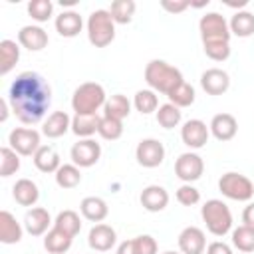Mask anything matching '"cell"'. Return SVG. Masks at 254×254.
I'll return each instance as SVG.
<instances>
[{
  "mask_svg": "<svg viewBox=\"0 0 254 254\" xmlns=\"http://www.w3.org/2000/svg\"><path fill=\"white\" fill-rule=\"evenodd\" d=\"M52 224V218H50V212L42 206H34L26 212L24 216V228L30 236H42L48 232V226Z\"/></svg>",
  "mask_w": 254,
  "mask_h": 254,
  "instance_id": "cell-19",
  "label": "cell"
},
{
  "mask_svg": "<svg viewBox=\"0 0 254 254\" xmlns=\"http://www.w3.org/2000/svg\"><path fill=\"white\" fill-rule=\"evenodd\" d=\"M67 129H71V119L65 111H54L48 115V119L42 125V133L48 139H58L64 137L67 133Z\"/></svg>",
  "mask_w": 254,
  "mask_h": 254,
  "instance_id": "cell-21",
  "label": "cell"
},
{
  "mask_svg": "<svg viewBox=\"0 0 254 254\" xmlns=\"http://www.w3.org/2000/svg\"><path fill=\"white\" fill-rule=\"evenodd\" d=\"M145 81L153 91L169 95L185 79H183V73L175 65L167 64L165 60H151L145 65Z\"/></svg>",
  "mask_w": 254,
  "mask_h": 254,
  "instance_id": "cell-2",
  "label": "cell"
},
{
  "mask_svg": "<svg viewBox=\"0 0 254 254\" xmlns=\"http://www.w3.org/2000/svg\"><path fill=\"white\" fill-rule=\"evenodd\" d=\"M115 242H117V234L109 224H101L99 222L87 234V244L95 252H107V250H111L115 246Z\"/></svg>",
  "mask_w": 254,
  "mask_h": 254,
  "instance_id": "cell-14",
  "label": "cell"
},
{
  "mask_svg": "<svg viewBox=\"0 0 254 254\" xmlns=\"http://www.w3.org/2000/svg\"><path fill=\"white\" fill-rule=\"evenodd\" d=\"M22 226L16 216L8 210H0V242L2 244H16L22 240Z\"/></svg>",
  "mask_w": 254,
  "mask_h": 254,
  "instance_id": "cell-23",
  "label": "cell"
},
{
  "mask_svg": "<svg viewBox=\"0 0 254 254\" xmlns=\"http://www.w3.org/2000/svg\"><path fill=\"white\" fill-rule=\"evenodd\" d=\"M208 129H210V133H212L214 139H218V141H230V139H234V135L238 131V121L230 113H216L210 119Z\"/></svg>",
  "mask_w": 254,
  "mask_h": 254,
  "instance_id": "cell-17",
  "label": "cell"
},
{
  "mask_svg": "<svg viewBox=\"0 0 254 254\" xmlns=\"http://www.w3.org/2000/svg\"><path fill=\"white\" fill-rule=\"evenodd\" d=\"M18 169H20V155L10 145H4L0 149V177H10Z\"/></svg>",
  "mask_w": 254,
  "mask_h": 254,
  "instance_id": "cell-38",
  "label": "cell"
},
{
  "mask_svg": "<svg viewBox=\"0 0 254 254\" xmlns=\"http://www.w3.org/2000/svg\"><path fill=\"white\" fill-rule=\"evenodd\" d=\"M87 40L95 48H105L115 40V22L109 10H93L87 18Z\"/></svg>",
  "mask_w": 254,
  "mask_h": 254,
  "instance_id": "cell-4",
  "label": "cell"
},
{
  "mask_svg": "<svg viewBox=\"0 0 254 254\" xmlns=\"http://www.w3.org/2000/svg\"><path fill=\"white\" fill-rule=\"evenodd\" d=\"M28 14L36 22H48L54 14V4L50 0H32L28 2Z\"/></svg>",
  "mask_w": 254,
  "mask_h": 254,
  "instance_id": "cell-41",
  "label": "cell"
},
{
  "mask_svg": "<svg viewBox=\"0 0 254 254\" xmlns=\"http://www.w3.org/2000/svg\"><path fill=\"white\" fill-rule=\"evenodd\" d=\"M210 135V129L206 127L204 121L200 119H189L183 127H181V139L189 149H200L206 145Z\"/></svg>",
  "mask_w": 254,
  "mask_h": 254,
  "instance_id": "cell-12",
  "label": "cell"
},
{
  "mask_svg": "<svg viewBox=\"0 0 254 254\" xmlns=\"http://www.w3.org/2000/svg\"><path fill=\"white\" fill-rule=\"evenodd\" d=\"M230 8H244L248 4V0H238V2H226Z\"/></svg>",
  "mask_w": 254,
  "mask_h": 254,
  "instance_id": "cell-48",
  "label": "cell"
},
{
  "mask_svg": "<svg viewBox=\"0 0 254 254\" xmlns=\"http://www.w3.org/2000/svg\"><path fill=\"white\" fill-rule=\"evenodd\" d=\"M198 32L202 42H230V28L222 14L206 12L198 22Z\"/></svg>",
  "mask_w": 254,
  "mask_h": 254,
  "instance_id": "cell-7",
  "label": "cell"
},
{
  "mask_svg": "<svg viewBox=\"0 0 254 254\" xmlns=\"http://www.w3.org/2000/svg\"><path fill=\"white\" fill-rule=\"evenodd\" d=\"M190 6L189 0H161V8L171 14H181Z\"/></svg>",
  "mask_w": 254,
  "mask_h": 254,
  "instance_id": "cell-44",
  "label": "cell"
},
{
  "mask_svg": "<svg viewBox=\"0 0 254 254\" xmlns=\"http://www.w3.org/2000/svg\"><path fill=\"white\" fill-rule=\"evenodd\" d=\"M135 8H137V4L133 0H113L109 12H111V18L115 24H129L133 20Z\"/></svg>",
  "mask_w": 254,
  "mask_h": 254,
  "instance_id": "cell-35",
  "label": "cell"
},
{
  "mask_svg": "<svg viewBox=\"0 0 254 254\" xmlns=\"http://www.w3.org/2000/svg\"><path fill=\"white\" fill-rule=\"evenodd\" d=\"M107 101L105 97V89L103 85L95 83V81H85L81 83L73 95H71V107L75 113L79 115H89V113H97L99 107H103Z\"/></svg>",
  "mask_w": 254,
  "mask_h": 254,
  "instance_id": "cell-5",
  "label": "cell"
},
{
  "mask_svg": "<svg viewBox=\"0 0 254 254\" xmlns=\"http://www.w3.org/2000/svg\"><path fill=\"white\" fill-rule=\"evenodd\" d=\"M48 32L40 26H24L18 32V44L30 52H42L48 46Z\"/></svg>",
  "mask_w": 254,
  "mask_h": 254,
  "instance_id": "cell-16",
  "label": "cell"
},
{
  "mask_svg": "<svg viewBox=\"0 0 254 254\" xmlns=\"http://www.w3.org/2000/svg\"><path fill=\"white\" fill-rule=\"evenodd\" d=\"M97 133H99V137H101V139H105V141H117V139L123 135V121L101 115V121H99Z\"/></svg>",
  "mask_w": 254,
  "mask_h": 254,
  "instance_id": "cell-40",
  "label": "cell"
},
{
  "mask_svg": "<svg viewBox=\"0 0 254 254\" xmlns=\"http://www.w3.org/2000/svg\"><path fill=\"white\" fill-rule=\"evenodd\" d=\"M79 183H81V171L73 163L71 165H62L56 171V185L60 189H75Z\"/></svg>",
  "mask_w": 254,
  "mask_h": 254,
  "instance_id": "cell-33",
  "label": "cell"
},
{
  "mask_svg": "<svg viewBox=\"0 0 254 254\" xmlns=\"http://www.w3.org/2000/svg\"><path fill=\"white\" fill-rule=\"evenodd\" d=\"M20 60V48L14 40L0 42V75H6Z\"/></svg>",
  "mask_w": 254,
  "mask_h": 254,
  "instance_id": "cell-31",
  "label": "cell"
},
{
  "mask_svg": "<svg viewBox=\"0 0 254 254\" xmlns=\"http://www.w3.org/2000/svg\"><path fill=\"white\" fill-rule=\"evenodd\" d=\"M54 24H56V32L64 38H75L83 28L81 16L73 10H64L60 16H56Z\"/></svg>",
  "mask_w": 254,
  "mask_h": 254,
  "instance_id": "cell-22",
  "label": "cell"
},
{
  "mask_svg": "<svg viewBox=\"0 0 254 254\" xmlns=\"http://www.w3.org/2000/svg\"><path fill=\"white\" fill-rule=\"evenodd\" d=\"M200 85L208 95H222L230 87V77L220 67H210L200 75Z\"/></svg>",
  "mask_w": 254,
  "mask_h": 254,
  "instance_id": "cell-15",
  "label": "cell"
},
{
  "mask_svg": "<svg viewBox=\"0 0 254 254\" xmlns=\"http://www.w3.org/2000/svg\"><path fill=\"white\" fill-rule=\"evenodd\" d=\"M135 159L145 169H155L165 159V147L159 139H141L135 149Z\"/></svg>",
  "mask_w": 254,
  "mask_h": 254,
  "instance_id": "cell-10",
  "label": "cell"
},
{
  "mask_svg": "<svg viewBox=\"0 0 254 254\" xmlns=\"http://www.w3.org/2000/svg\"><path fill=\"white\" fill-rule=\"evenodd\" d=\"M12 196L20 206H34L38 202V198H40V190H38V185L34 181L20 179L12 187Z\"/></svg>",
  "mask_w": 254,
  "mask_h": 254,
  "instance_id": "cell-24",
  "label": "cell"
},
{
  "mask_svg": "<svg viewBox=\"0 0 254 254\" xmlns=\"http://www.w3.org/2000/svg\"><path fill=\"white\" fill-rule=\"evenodd\" d=\"M242 224L254 230V202H250V204L242 210Z\"/></svg>",
  "mask_w": 254,
  "mask_h": 254,
  "instance_id": "cell-46",
  "label": "cell"
},
{
  "mask_svg": "<svg viewBox=\"0 0 254 254\" xmlns=\"http://www.w3.org/2000/svg\"><path fill=\"white\" fill-rule=\"evenodd\" d=\"M79 210H81V216L85 220H89V222H101L109 214L107 202L103 198H99V196H85L79 202Z\"/></svg>",
  "mask_w": 254,
  "mask_h": 254,
  "instance_id": "cell-25",
  "label": "cell"
},
{
  "mask_svg": "<svg viewBox=\"0 0 254 254\" xmlns=\"http://www.w3.org/2000/svg\"><path fill=\"white\" fill-rule=\"evenodd\" d=\"M129 113H131V101L121 93L111 95L103 105V115L105 117H113V119L123 121L125 117H129Z\"/></svg>",
  "mask_w": 254,
  "mask_h": 254,
  "instance_id": "cell-29",
  "label": "cell"
},
{
  "mask_svg": "<svg viewBox=\"0 0 254 254\" xmlns=\"http://www.w3.org/2000/svg\"><path fill=\"white\" fill-rule=\"evenodd\" d=\"M228 28H230V34L238 38H250L254 34V14L248 10H238L230 18Z\"/></svg>",
  "mask_w": 254,
  "mask_h": 254,
  "instance_id": "cell-28",
  "label": "cell"
},
{
  "mask_svg": "<svg viewBox=\"0 0 254 254\" xmlns=\"http://www.w3.org/2000/svg\"><path fill=\"white\" fill-rule=\"evenodd\" d=\"M54 228H58V230L65 232L67 236L75 238L81 230V218L75 210H62L54 220Z\"/></svg>",
  "mask_w": 254,
  "mask_h": 254,
  "instance_id": "cell-32",
  "label": "cell"
},
{
  "mask_svg": "<svg viewBox=\"0 0 254 254\" xmlns=\"http://www.w3.org/2000/svg\"><path fill=\"white\" fill-rule=\"evenodd\" d=\"M206 254H232V248L222 240H214L206 246Z\"/></svg>",
  "mask_w": 254,
  "mask_h": 254,
  "instance_id": "cell-45",
  "label": "cell"
},
{
  "mask_svg": "<svg viewBox=\"0 0 254 254\" xmlns=\"http://www.w3.org/2000/svg\"><path fill=\"white\" fill-rule=\"evenodd\" d=\"M71 236H67L65 232L58 230V228H52L46 232L44 236V248L50 252V254H64L71 248Z\"/></svg>",
  "mask_w": 254,
  "mask_h": 254,
  "instance_id": "cell-30",
  "label": "cell"
},
{
  "mask_svg": "<svg viewBox=\"0 0 254 254\" xmlns=\"http://www.w3.org/2000/svg\"><path fill=\"white\" fill-rule=\"evenodd\" d=\"M177 200H179L183 206H194V204H198V200H200V192H198V189H194L192 185L185 183L183 187L177 189Z\"/></svg>",
  "mask_w": 254,
  "mask_h": 254,
  "instance_id": "cell-43",
  "label": "cell"
},
{
  "mask_svg": "<svg viewBox=\"0 0 254 254\" xmlns=\"http://www.w3.org/2000/svg\"><path fill=\"white\" fill-rule=\"evenodd\" d=\"M163 254H179V252H171V250H167V252H163Z\"/></svg>",
  "mask_w": 254,
  "mask_h": 254,
  "instance_id": "cell-49",
  "label": "cell"
},
{
  "mask_svg": "<svg viewBox=\"0 0 254 254\" xmlns=\"http://www.w3.org/2000/svg\"><path fill=\"white\" fill-rule=\"evenodd\" d=\"M8 99H0V121L4 123L8 119Z\"/></svg>",
  "mask_w": 254,
  "mask_h": 254,
  "instance_id": "cell-47",
  "label": "cell"
},
{
  "mask_svg": "<svg viewBox=\"0 0 254 254\" xmlns=\"http://www.w3.org/2000/svg\"><path fill=\"white\" fill-rule=\"evenodd\" d=\"M181 109L173 103H165V105H159L157 109V123L163 127V129H175L179 123H181Z\"/></svg>",
  "mask_w": 254,
  "mask_h": 254,
  "instance_id": "cell-36",
  "label": "cell"
},
{
  "mask_svg": "<svg viewBox=\"0 0 254 254\" xmlns=\"http://www.w3.org/2000/svg\"><path fill=\"white\" fill-rule=\"evenodd\" d=\"M218 190L230 198V200H238V202H246L254 196V185L248 177L228 171L218 179Z\"/></svg>",
  "mask_w": 254,
  "mask_h": 254,
  "instance_id": "cell-6",
  "label": "cell"
},
{
  "mask_svg": "<svg viewBox=\"0 0 254 254\" xmlns=\"http://www.w3.org/2000/svg\"><path fill=\"white\" fill-rule=\"evenodd\" d=\"M8 143L22 157H34L36 151L42 147L40 145V133L36 129H30V127L12 129L10 135H8Z\"/></svg>",
  "mask_w": 254,
  "mask_h": 254,
  "instance_id": "cell-8",
  "label": "cell"
},
{
  "mask_svg": "<svg viewBox=\"0 0 254 254\" xmlns=\"http://www.w3.org/2000/svg\"><path fill=\"white\" fill-rule=\"evenodd\" d=\"M179 250L181 254H202L206 250L204 232L198 226H187L179 234Z\"/></svg>",
  "mask_w": 254,
  "mask_h": 254,
  "instance_id": "cell-13",
  "label": "cell"
},
{
  "mask_svg": "<svg viewBox=\"0 0 254 254\" xmlns=\"http://www.w3.org/2000/svg\"><path fill=\"white\" fill-rule=\"evenodd\" d=\"M99 121H101V115L99 113H89V115L75 113L73 119H71V131L77 137H81V139H91V135L97 133Z\"/></svg>",
  "mask_w": 254,
  "mask_h": 254,
  "instance_id": "cell-27",
  "label": "cell"
},
{
  "mask_svg": "<svg viewBox=\"0 0 254 254\" xmlns=\"http://www.w3.org/2000/svg\"><path fill=\"white\" fill-rule=\"evenodd\" d=\"M32 159H34V165L40 173H56L62 167L60 155L52 145H42Z\"/></svg>",
  "mask_w": 254,
  "mask_h": 254,
  "instance_id": "cell-26",
  "label": "cell"
},
{
  "mask_svg": "<svg viewBox=\"0 0 254 254\" xmlns=\"http://www.w3.org/2000/svg\"><path fill=\"white\" fill-rule=\"evenodd\" d=\"M8 103L24 125H36L52 103V87L38 71H22L8 89Z\"/></svg>",
  "mask_w": 254,
  "mask_h": 254,
  "instance_id": "cell-1",
  "label": "cell"
},
{
  "mask_svg": "<svg viewBox=\"0 0 254 254\" xmlns=\"http://www.w3.org/2000/svg\"><path fill=\"white\" fill-rule=\"evenodd\" d=\"M157 250H159L157 240L149 234L135 236L117 246V254H157Z\"/></svg>",
  "mask_w": 254,
  "mask_h": 254,
  "instance_id": "cell-20",
  "label": "cell"
},
{
  "mask_svg": "<svg viewBox=\"0 0 254 254\" xmlns=\"http://www.w3.org/2000/svg\"><path fill=\"white\" fill-rule=\"evenodd\" d=\"M69 157H71L73 165L79 169L93 167L101 157V145L95 143L93 139H79L77 143H73Z\"/></svg>",
  "mask_w": 254,
  "mask_h": 254,
  "instance_id": "cell-11",
  "label": "cell"
},
{
  "mask_svg": "<svg viewBox=\"0 0 254 254\" xmlns=\"http://www.w3.org/2000/svg\"><path fill=\"white\" fill-rule=\"evenodd\" d=\"M167 97H169V103L177 105L179 109H181V107H189V105L194 103V87H192L190 83L183 81V83L177 85Z\"/></svg>",
  "mask_w": 254,
  "mask_h": 254,
  "instance_id": "cell-37",
  "label": "cell"
},
{
  "mask_svg": "<svg viewBox=\"0 0 254 254\" xmlns=\"http://www.w3.org/2000/svg\"><path fill=\"white\" fill-rule=\"evenodd\" d=\"M232 244H234V248H238L244 254L254 252V230L240 224L238 228L232 230Z\"/></svg>",
  "mask_w": 254,
  "mask_h": 254,
  "instance_id": "cell-39",
  "label": "cell"
},
{
  "mask_svg": "<svg viewBox=\"0 0 254 254\" xmlns=\"http://www.w3.org/2000/svg\"><path fill=\"white\" fill-rule=\"evenodd\" d=\"M202 46L212 62H224L230 56V42H202Z\"/></svg>",
  "mask_w": 254,
  "mask_h": 254,
  "instance_id": "cell-42",
  "label": "cell"
},
{
  "mask_svg": "<svg viewBox=\"0 0 254 254\" xmlns=\"http://www.w3.org/2000/svg\"><path fill=\"white\" fill-rule=\"evenodd\" d=\"M141 206L149 212H161L169 204V192L161 185H149L141 190Z\"/></svg>",
  "mask_w": 254,
  "mask_h": 254,
  "instance_id": "cell-18",
  "label": "cell"
},
{
  "mask_svg": "<svg viewBox=\"0 0 254 254\" xmlns=\"http://www.w3.org/2000/svg\"><path fill=\"white\" fill-rule=\"evenodd\" d=\"M204 173V161L200 155L196 153H183L179 155V159L175 161V175L183 181V183H194L202 177Z\"/></svg>",
  "mask_w": 254,
  "mask_h": 254,
  "instance_id": "cell-9",
  "label": "cell"
},
{
  "mask_svg": "<svg viewBox=\"0 0 254 254\" xmlns=\"http://www.w3.org/2000/svg\"><path fill=\"white\" fill-rule=\"evenodd\" d=\"M133 105L141 115H149L159 109V97L153 89H139L133 97Z\"/></svg>",
  "mask_w": 254,
  "mask_h": 254,
  "instance_id": "cell-34",
  "label": "cell"
},
{
  "mask_svg": "<svg viewBox=\"0 0 254 254\" xmlns=\"http://www.w3.org/2000/svg\"><path fill=\"white\" fill-rule=\"evenodd\" d=\"M200 216H202V222L206 224V230L218 238L228 234L232 228V212L226 206V202L218 198L206 200L200 208Z\"/></svg>",
  "mask_w": 254,
  "mask_h": 254,
  "instance_id": "cell-3",
  "label": "cell"
}]
</instances>
